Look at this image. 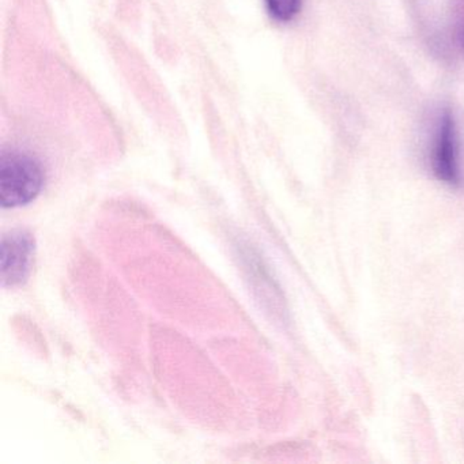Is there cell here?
I'll use <instances>...</instances> for the list:
<instances>
[{"label": "cell", "instance_id": "cell-5", "mask_svg": "<svg viewBox=\"0 0 464 464\" xmlns=\"http://www.w3.org/2000/svg\"><path fill=\"white\" fill-rule=\"evenodd\" d=\"M461 36V44H463V47H464V31H463V34H460Z\"/></svg>", "mask_w": 464, "mask_h": 464}, {"label": "cell", "instance_id": "cell-2", "mask_svg": "<svg viewBox=\"0 0 464 464\" xmlns=\"http://www.w3.org/2000/svg\"><path fill=\"white\" fill-rule=\"evenodd\" d=\"M431 168H433L434 176L442 183L450 187L460 184L458 131H456L455 119L450 110L442 112L437 123L433 151H431Z\"/></svg>", "mask_w": 464, "mask_h": 464}, {"label": "cell", "instance_id": "cell-1", "mask_svg": "<svg viewBox=\"0 0 464 464\" xmlns=\"http://www.w3.org/2000/svg\"><path fill=\"white\" fill-rule=\"evenodd\" d=\"M44 184L42 162L25 151L4 150L0 156V203L13 208L36 199Z\"/></svg>", "mask_w": 464, "mask_h": 464}, {"label": "cell", "instance_id": "cell-4", "mask_svg": "<svg viewBox=\"0 0 464 464\" xmlns=\"http://www.w3.org/2000/svg\"><path fill=\"white\" fill-rule=\"evenodd\" d=\"M266 7L274 20L290 23L300 14L303 0H265Z\"/></svg>", "mask_w": 464, "mask_h": 464}, {"label": "cell", "instance_id": "cell-3", "mask_svg": "<svg viewBox=\"0 0 464 464\" xmlns=\"http://www.w3.org/2000/svg\"><path fill=\"white\" fill-rule=\"evenodd\" d=\"M34 241L28 232L17 230L2 238V282L15 286L28 278L34 257Z\"/></svg>", "mask_w": 464, "mask_h": 464}]
</instances>
